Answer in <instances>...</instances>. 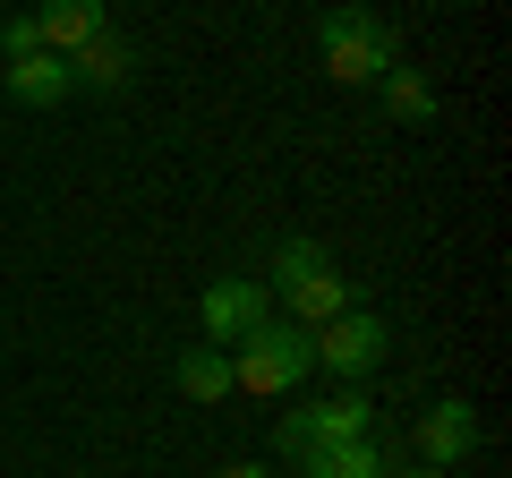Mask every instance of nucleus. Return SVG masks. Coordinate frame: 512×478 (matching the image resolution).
Segmentation results:
<instances>
[{
    "label": "nucleus",
    "mask_w": 512,
    "mask_h": 478,
    "mask_svg": "<svg viewBox=\"0 0 512 478\" xmlns=\"http://www.w3.org/2000/svg\"><path fill=\"white\" fill-rule=\"evenodd\" d=\"M308 461V478H393V461L376 453V436H359V444H316V453H299Z\"/></svg>",
    "instance_id": "12"
},
{
    "label": "nucleus",
    "mask_w": 512,
    "mask_h": 478,
    "mask_svg": "<svg viewBox=\"0 0 512 478\" xmlns=\"http://www.w3.org/2000/svg\"><path fill=\"white\" fill-rule=\"evenodd\" d=\"M171 385H180L188 402H222V393H231V350H214V342H188L180 359H171Z\"/></svg>",
    "instance_id": "11"
},
{
    "label": "nucleus",
    "mask_w": 512,
    "mask_h": 478,
    "mask_svg": "<svg viewBox=\"0 0 512 478\" xmlns=\"http://www.w3.org/2000/svg\"><path fill=\"white\" fill-rule=\"evenodd\" d=\"M316 52H325V77L333 86H376L393 60H402V43H393V26L376 18V9H333L325 26H316Z\"/></svg>",
    "instance_id": "1"
},
{
    "label": "nucleus",
    "mask_w": 512,
    "mask_h": 478,
    "mask_svg": "<svg viewBox=\"0 0 512 478\" xmlns=\"http://www.w3.org/2000/svg\"><path fill=\"white\" fill-rule=\"evenodd\" d=\"M0 86L18 94L26 111H52V103H69V94H77V77H69V60H60V52H26V60L0 69Z\"/></svg>",
    "instance_id": "8"
},
{
    "label": "nucleus",
    "mask_w": 512,
    "mask_h": 478,
    "mask_svg": "<svg viewBox=\"0 0 512 478\" xmlns=\"http://www.w3.org/2000/svg\"><path fill=\"white\" fill-rule=\"evenodd\" d=\"M0 52H9V60L43 52V35H35V9H26V18H9V26H0Z\"/></svg>",
    "instance_id": "14"
},
{
    "label": "nucleus",
    "mask_w": 512,
    "mask_h": 478,
    "mask_svg": "<svg viewBox=\"0 0 512 478\" xmlns=\"http://www.w3.org/2000/svg\"><path fill=\"white\" fill-rule=\"evenodd\" d=\"M274 291L291 299V316H299L308 333L333 325V316L350 308V282L333 274V257L316 248V239H282V248H274Z\"/></svg>",
    "instance_id": "3"
},
{
    "label": "nucleus",
    "mask_w": 512,
    "mask_h": 478,
    "mask_svg": "<svg viewBox=\"0 0 512 478\" xmlns=\"http://www.w3.org/2000/svg\"><path fill=\"white\" fill-rule=\"evenodd\" d=\"M35 35H43V52H86L94 35H103V0H43L35 9Z\"/></svg>",
    "instance_id": "9"
},
{
    "label": "nucleus",
    "mask_w": 512,
    "mask_h": 478,
    "mask_svg": "<svg viewBox=\"0 0 512 478\" xmlns=\"http://www.w3.org/2000/svg\"><path fill=\"white\" fill-rule=\"evenodd\" d=\"M316 376V342H308V325H265L239 342V359H231V393H291V385H308Z\"/></svg>",
    "instance_id": "2"
},
{
    "label": "nucleus",
    "mask_w": 512,
    "mask_h": 478,
    "mask_svg": "<svg viewBox=\"0 0 512 478\" xmlns=\"http://www.w3.org/2000/svg\"><path fill=\"white\" fill-rule=\"evenodd\" d=\"M376 94H384V111H393L402 129H427V120H436V86H427L419 69H402V60L376 77Z\"/></svg>",
    "instance_id": "13"
},
{
    "label": "nucleus",
    "mask_w": 512,
    "mask_h": 478,
    "mask_svg": "<svg viewBox=\"0 0 512 478\" xmlns=\"http://www.w3.org/2000/svg\"><path fill=\"white\" fill-rule=\"evenodd\" d=\"M69 77H77L86 94H120L128 77H137V52H128V35H111V26H103L86 52H69Z\"/></svg>",
    "instance_id": "10"
},
{
    "label": "nucleus",
    "mask_w": 512,
    "mask_h": 478,
    "mask_svg": "<svg viewBox=\"0 0 512 478\" xmlns=\"http://www.w3.org/2000/svg\"><path fill=\"white\" fill-rule=\"evenodd\" d=\"M308 342H316V368H325V376H350V385H359V376L384 359V316H367V308H342L333 325H316Z\"/></svg>",
    "instance_id": "6"
},
{
    "label": "nucleus",
    "mask_w": 512,
    "mask_h": 478,
    "mask_svg": "<svg viewBox=\"0 0 512 478\" xmlns=\"http://www.w3.org/2000/svg\"><path fill=\"white\" fill-rule=\"evenodd\" d=\"M214 478H265V470H256V461H231V470H214Z\"/></svg>",
    "instance_id": "15"
},
{
    "label": "nucleus",
    "mask_w": 512,
    "mask_h": 478,
    "mask_svg": "<svg viewBox=\"0 0 512 478\" xmlns=\"http://www.w3.org/2000/svg\"><path fill=\"white\" fill-rule=\"evenodd\" d=\"M376 436V402H367L359 385H342L325 410H291L282 419V453H316V444H359Z\"/></svg>",
    "instance_id": "4"
},
{
    "label": "nucleus",
    "mask_w": 512,
    "mask_h": 478,
    "mask_svg": "<svg viewBox=\"0 0 512 478\" xmlns=\"http://www.w3.org/2000/svg\"><path fill=\"white\" fill-rule=\"evenodd\" d=\"M197 325H205V342H214V350H239L256 325H265V282H256V274H222V282H205Z\"/></svg>",
    "instance_id": "5"
},
{
    "label": "nucleus",
    "mask_w": 512,
    "mask_h": 478,
    "mask_svg": "<svg viewBox=\"0 0 512 478\" xmlns=\"http://www.w3.org/2000/svg\"><path fill=\"white\" fill-rule=\"evenodd\" d=\"M470 444H478V410H470V402H436V410L419 419L427 470H461V461H470Z\"/></svg>",
    "instance_id": "7"
},
{
    "label": "nucleus",
    "mask_w": 512,
    "mask_h": 478,
    "mask_svg": "<svg viewBox=\"0 0 512 478\" xmlns=\"http://www.w3.org/2000/svg\"><path fill=\"white\" fill-rule=\"evenodd\" d=\"M419 478H453V470H419Z\"/></svg>",
    "instance_id": "16"
}]
</instances>
